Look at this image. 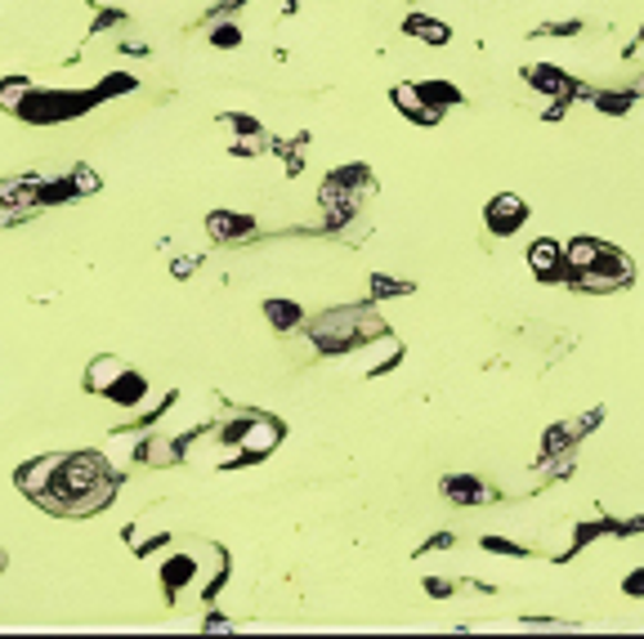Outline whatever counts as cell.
<instances>
[{"label": "cell", "mask_w": 644, "mask_h": 639, "mask_svg": "<svg viewBox=\"0 0 644 639\" xmlns=\"http://www.w3.org/2000/svg\"><path fill=\"white\" fill-rule=\"evenodd\" d=\"M385 317L376 308H363V304H341V308H328L318 313L309 323V341L322 349V354H350L359 349L363 341H376L385 336Z\"/></svg>", "instance_id": "1"}, {"label": "cell", "mask_w": 644, "mask_h": 639, "mask_svg": "<svg viewBox=\"0 0 644 639\" xmlns=\"http://www.w3.org/2000/svg\"><path fill=\"white\" fill-rule=\"evenodd\" d=\"M229 448H238V457L242 461H264L278 443H282V425L273 420V416H260V411H251V416H238V420H229L225 425V434H220Z\"/></svg>", "instance_id": "2"}, {"label": "cell", "mask_w": 644, "mask_h": 639, "mask_svg": "<svg viewBox=\"0 0 644 639\" xmlns=\"http://www.w3.org/2000/svg\"><path fill=\"white\" fill-rule=\"evenodd\" d=\"M635 277V269H631V260L617 251V247H609V242H600V251H595V260L573 277L578 286H586V291H617V286H626Z\"/></svg>", "instance_id": "3"}, {"label": "cell", "mask_w": 644, "mask_h": 639, "mask_svg": "<svg viewBox=\"0 0 644 639\" xmlns=\"http://www.w3.org/2000/svg\"><path fill=\"white\" fill-rule=\"evenodd\" d=\"M523 224H528V206H523L515 192H501V197L488 201V229H492L497 238H515Z\"/></svg>", "instance_id": "4"}, {"label": "cell", "mask_w": 644, "mask_h": 639, "mask_svg": "<svg viewBox=\"0 0 644 639\" xmlns=\"http://www.w3.org/2000/svg\"><path fill=\"white\" fill-rule=\"evenodd\" d=\"M394 108H398L407 122H420V126H435V122L444 117L435 103L420 94V81H416V85H412V81H398V85H394Z\"/></svg>", "instance_id": "5"}, {"label": "cell", "mask_w": 644, "mask_h": 639, "mask_svg": "<svg viewBox=\"0 0 644 639\" xmlns=\"http://www.w3.org/2000/svg\"><path fill=\"white\" fill-rule=\"evenodd\" d=\"M523 76H528V85H532L537 94H547L551 103H564V98H573V94H578L573 76H569V72H560V67H551V63H537V67H528Z\"/></svg>", "instance_id": "6"}, {"label": "cell", "mask_w": 644, "mask_h": 639, "mask_svg": "<svg viewBox=\"0 0 644 639\" xmlns=\"http://www.w3.org/2000/svg\"><path fill=\"white\" fill-rule=\"evenodd\" d=\"M528 264H532L537 277H564V273H569V269H564V251H560L555 242H547V238L528 247Z\"/></svg>", "instance_id": "7"}, {"label": "cell", "mask_w": 644, "mask_h": 639, "mask_svg": "<svg viewBox=\"0 0 644 639\" xmlns=\"http://www.w3.org/2000/svg\"><path fill=\"white\" fill-rule=\"evenodd\" d=\"M32 90H37L32 76H6V81H0V108L19 117V113H23V103L32 98Z\"/></svg>", "instance_id": "8"}, {"label": "cell", "mask_w": 644, "mask_h": 639, "mask_svg": "<svg viewBox=\"0 0 644 639\" xmlns=\"http://www.w3.org/2000/svg\"><path fill=\"white\" fill-rule=\"evenodd\" d=\"M210 238H220V242H233V238H247L256 224H251V216H210Z\"/></svg>", "instance_id": "9"}, {"label": "cell", "mask_w": 644, "mask_h": 639, "mask_svg": "<svg viewBox=\"0 0 644 639\" xmlns=\"http://www.w3.org/2000/svg\"><path fill=\"white\" fill-rule=\"evenodd\" d=\"M407 36H416V41H425V45H448V28L439 23V19H407Z\"/></svg>", "instance_id": "10"}, {"label": "cell", "mask_w": 644, "mask_h": 639, "mask_svg": "<svg viewBox=\"0 0 644 639\" xmlns=\"http://www.w3.org/2000/svg\"><path fill=\"white\" fill-rule=\"evenodd\" d=\"M444 492H448L453 501H461V505H479V501H488V488H484L479 479H448Z\"/></svg>", "instance_id": "11"}, {"label": "cell", "mask_w": 644, "mask_h": 639, "mask_svg": "<svg viewBox=\"0 0 644 639\" xmlns=\"http://www.w3.org/2000/svg\"><path fill=\"white\" fill-rule=\"evenodd\" d=\"M420 94L435 103V108L444 113V108H453V103H461V90L457 85H444V81H420Z\"/></svg>", "instance_id": "12"}, {"label": "cell", "mask_w": 644, "mask_h": 639, "mask_svg": "<svg viewBox=\"0 0 644 639\" xmlns=\"http://www.w3.org/2000/svg\"><path fill=\"white\" fill-rule=\"evenodd\" d=\"M210 41L220 45V50H233V45L242 41V28H238V23H215V28H210Z\"/></svg>", "instance_id": "13"}, {"label": "cell", "mask_w": 644, "mask_h": 639, "mask_svg": "<svg viewBox=\"0 0 644 639\" xmlns=\"http://www.w3.org/2000/svg\"><path fill=\"white\" fill-rule=\"evenodd\" d=\"M269 317H273L278 327H295V323H300V308H295V304H278V300H273V304H269Z\"/></svg>", "instance_id": "14"}, {"label": "cell", "mask_w": 644, "mask_h": 639, "mask_svg": "<svg viewBox=\"0 0 644 639\" xmlns=\"http://www.w3.org/2000/svg\"><path fill=\"white\" fill-rule=\"evenodd\" d=\"M67 179H72V192H94V188H98V175H94L90 166H76Z\"/></svg>", "instance_id": "15"}, {"label": "cell", "mask_w": 644, "mask_h": 639, "mask_svg": "<svg viewBox=\"0 0 644 639\" xmlns=\"http://www.w3.org/2000/svg\"><path fill=\"white\" fill-rule=\"evenodd\" d=\"M403 291H407V286H403V282H389V277H376V282H372V295H376V300H385V295H403Z\"/></svg>", "instance_id": "16"}, {"label": "cell", "mask_w": 644, "mask_h": 639, "mask_svg": "<svg viewBox=\"0 0 644 639\" xmlns=\"http://www.w3.org/2000/svg\"><path fill=\"white\" fill-rule=\"evenodd\" d=\"M626 595H644V573H635V577H626Z\"/></svg>", "instance_id": "17"}]
</instances>
